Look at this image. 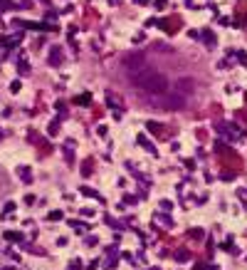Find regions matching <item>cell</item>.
Returning <instances> with one entry per match:
<instances>
[{
  "label": "cell",
  "instance_id": "obj_1",
  "mask_svg": "<svg viewBox=\"0 0 247 270\" xmlns=\"http://www.w3.org/2000/svg\"><path fill=\"white\" fill-rule=\"evenodd\" d=\"M141 92H146V94H163V92H168V80H166V74L163 72H158V69H153V67H146L144 72H139L134 80H131Z\"/></svg>",
  "mask_w": 247,
  "mask_h": 270
},
{
  "label": "cell",
  "instance_id": "obj_2",
  "mask_svg": "<svg viewBox=\"0 0 247 270\" xmlns=\"http://www.w3.org/2000/svg\"><path fill=\"white\" fill-rule=\"evenodd\" d=\"M148 104L153 107V109H181L183 104H185V94H153L151 99H148Z\"/></svg>",
  "mask_w": 247,
  "mask_h": 270
},
{
  "label": "cell",
  "instance_id": "obj_3",
  "mask_svg": "<svg viewBox=\"0 0 247 270\" xmlns=\"http://www.w3.org/2000/svg\"><path fill=\"white\" fill-rule=\"evenodd\" d=\"M148 65H146V60H144V55H139V52H131V55H126L124 57V69L129 72V77L134 80V77L139 74V72H144Z\"/></svg>",
  "mask_w": 247,
  "mask_h": 270
},
{
  "label": "cell",
  "instance_id": "obj_4",
  "mask_svg": "<svg viewBox=\"0 0 247 270\" xmlns=\"http://www.w3.org/2000/svg\"><path fill=\"white\" fill-rule=\"evenodd\" d=\"M218 129H220V134H227V139H230V141H237V139L242 136V132H240L237 127L227 124V122H220V124H218Z\"/></svg>",
  "mask_w": 247,
  "mask_h": 270
},
{
  "label": "cell",
  "instance_id": "obj_5",
  "mask_svg": "<svg viewBox=\"0 0 247 270\" xmlns=\"http://www.w3.org/2000/svg\"><path fill=\"white\" fill-rule=\"evenodd\" d=\"M60 62H62V47H57V45H55V47H52V52H50V65H55V67H57Z\"/></svg>",
  "mask_w": 247,
  "mask_h": 270
},
{
  "label": "cell",
  "instance_id": "obj_6",
  "mask_svg": "<svg viewBox=\"0 0 247 270\" xmlns=\"http://www.w3.org/2000/svg\"><path fill=\"white\" fill-rule=\"evenodd\" d=\"M203 35H205V43H208V45H215V40H213V32H210V30H205Z\"/></svg>",
  "mask_w": 247,
  "mask_h": 270
},
{
  "label": "cell",
  "instance_id": "obj_7",
  "mask_svg": "<svg viewBox=\"0 0 247 270\" xmlns=\"http://www.w3.org/2000/svg\"><path fill=\"white\" fill-rule=\"evenodd\" d=\"M188 258H190V255H188V250H181V253L176 255V260H178V263H183V260H188Z\"/></svg>",
  "mask_w": 247,
  "mask_h": 270
},
{
  "label": "cell",
  "instance_id": "obj_8",
  "mask_svg": "<svg viewBox=\"0 0 247 270\" xmlns=\"http://www.w3.org/2000/svg\"><path fill=\"white\" fill-rule=\"evenodd\" d=\"M20 176H22V181H30L32 176H30V169H20Z\"/></svg>",
  "mask_w": 247,
  "mask_h": 270
},
{
  "label": "cell",
  "instance_id": "obj_9",
  "mask_svg": "<svg viewBox=\"0 0 247 270\" xmlns=\"http://www.w3.org/2000/svg\"><path fill=\"white\" fill-rule=\"evenodd\" d=\"M13 208H15V206H13V203H8V206L3 208V216H5V218H10V213H13Z\"/></svg>",
  "mask_w": 247,
  "mask_h": 270
},
{
  "label": "cell",
  "instance_id": "obj_10",
  "mask_svg": "<svg viewBox=\"0 0 247 270\" xmlns=\"http://www.w3.org/2000/svg\"><path fill=\"white\" fill-rule=\"evenodd\" d=\"M77 102H79V104H89V94H82V97H77Z\"/></svg>",
  "mask_w": 247,
  "mask_h": 270
},
{
  "label": "cell",
  "instance_id": "obj_11",
  "mask_svg": "<svg viewBox=\"0 0 247 270\" xmlns=\"http://www.w3.org/2000/svg\"><path fill=\"white\" fill-rule=\"evenodd\" d=\"M0 270H15V268H0Z\"/></svg>",
  "mask_w": 247,
  "mask_h": 270
},
{
  "label": "cell",
  "instance_id": "obj_12",
  "mask_svg": "<svg viewBox=\"0 0 247 270\" xmlns=\"http://www.w3.org/2000/svg\"><path fill=\"white\" fill-rule=\"evenodd\" d=\"M0 139H3V129H0Z\"/></svg>",
  "mask_w": 247,
  "mask_h": 270
},
{
  "label": "cell",
  "instance_id": "obj_13",
  "mask_svg": "<svg viewBox=\"0 0 247 270\" xmlns=\"http://www.w3.org/2000/svg\"><path fill=\"white\" fill-rule=\"evenodd\" d=\"M153 270H156V268H153Z\"/></svg>",
  "mask_w": 247,
  "mask_h": 270
}]
</instances>
